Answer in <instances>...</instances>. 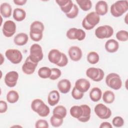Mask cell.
I'll return each mask as SVG.
<instances>
[{"instance_id":"obj_1","label":"cell","mask_w":128,"mask_h":128,"mask_svg":"<svg viewBox=\"0 0 128 128\" xmlns=\"http://www.w3.org/2000/svg\"><path fill=\"white\" fill-rule=\"evenodd\" d=\"M31 108L34 112H36L42 117L47 116L50 112L48 106L42 100L39 98L34 99L32 101Z\"/></svg>"},{"instance_id":"obj_2","label":"cell","mask_w":128,"mask_h":128,"mask_svg":"<svg viewBox=\"0 0 128 128\" xmlns=\"http://www.w3.org/2000/svg\"><path fill=\"white\" fill-rule=\"evenodd\" d=\"M128 10V2L125 0H118L110 6V13L116 18L122 16Z\"/></svg>"},{"instance_id":"obj_3","label":"cell","mask_w":128,"mask_h":128,"mask_svg":"<svg viewBox=\"0 0 128 128\" xmlns=\"http://www.w3.org/2000/svg\"><path fill=\"white\" fill-rule=\"evenodd\" d=\"M100 20V17L95 12H92L86 14L82 21V26L86 30L92 29Z\"/></svg>"},{"instance_id":"obj_4","label":"cell","mask_w":128,"mask_h":128,"mask_svg":"<svg viewBox=\"0 0 128 128\" xmlns=\"http://www.w3.org/2000/svg\"><path fill=\"white\" fill-rule=\"evenodd\" d=\"M106 83L108 87L114 90L120 89L122 86V81L120 76L114 72L107 75L106 78Z\"/></svg>"},{"instance_id":"obj_5","label":"cell","mask_w":128,"mask_h":128,"mask_svg":"<svg viewBox=\"0 0 128 128\" xmlns=\"http://www.w3.org/2000/svg\"><path fill=\"white\" fill-rule=\"evenodd\" d=\"M29 58L31 60L36 63H38L42 60L44 54L42 46L38 44H34L30 48Z\"/></svg>"},{"instance_id":"obj_6","label":"cell","mask_w":128,"mask_h":128,"mask_svg":"<svg viewBox=\"0 0 128 128\" xmlns=\"http://www.w3.org/2000/svg\"><path fill=\"white\" fill-rule=\"evenodd\" d=\"M113 34V28L111 26L108 25L100 26L95 30V35L100 39L109 38L111 37Z\"/></svg>"},{"instance_id":"obj_7","label":"cell","mask_w":128,"mask_h":128,"mask_svg":"<svg viewBox=\"0 0 128 128\" xmlns=\"http://www.w3.org/2000/svg\"><path fill=\"white\" fill-rule=\"evenodd\" d=\"M94 111L96 115L102 120L109 118L112 115L110 109L102 104H96L94 107Z\"/></svg>"},{"instance_id":"obj_8","label":"cell","mask_w":128,"mask_h":128,"mask_svg":"<svg viewBox=\"0 0 128 128\" xmlns=\"http://www.w3.org/2000/svg\"><path fill=\"white\" fill-rule=\"evenodd\" d=\"M86 76L94 82L101 81L104 77V73L102 70L100 68H90L86 70Z\"/></svg>"},{"instance_id":"obj_9","label":"cell","mask_w":128,"mask_h":128,"mask_svg":"<svg viewBox=\"0 0 128 128\" xmlns=\"http://www.w3.org/2000/svg\"><path fill=\"white\" fill-rule=\"evenodd\" d=\"M6 58L12 63L18 64L20 63L22 59V52L16 49H8L5 52Z\"/></svg>"},{"instance_id":"obj_10","label":"cell","mask_w":128,"mask_h":128,"mask_svg":"<svg viewBox=\"0 0 128 128\" xmlns=\"http://www.w3.org/2000/svg\"><path fill=\"white\" fill-rule=\"evenodd\" d=\"M66 37L71 40H82L86 38V32L82 29L72 28H70L66 32Z\"/></svg>"},{"instance_id":"obj_11","label":"cell","mask_w":128,"mask_h":128,"mask_svg":"<svg viewBox=\"0 0 128 128\" xmlns=\"http://www.w3.org/2000/svg\"><path fill=\"white\" fill-rule=\"evenodd\" d=\"M2 33L7 38L12 36L16 31V24L12 20H8L6 21L2 26Z\"/></svg>"},{"instance_id":"obj_12","label":"cell","mask_w":128,"mask_h":128,"mask_svg":"<svg viewBox=\"0 0 128 128\" xmlns=\"http://www.w3.org/2000/svg\"><path fill=\"white\" fill-rule=\"evenodd\" d=\"M18 78V74L16 71H10L4 76V82L10 87L13 88L16 84Z\"/></svg>"},{"instance_id":"obj_13","label":"cell","mask_w":128,"mask_h":128,"mask_svg":"<svg viewBox=\"0 0 128 128\" xmlns=\"http://www.w3.org/2000/svg\"><path fill=\"white\" fill-rule=\"evenodd\" d=\"M38 64V63L34 62L31 60L28 56L22 66V70L26 74H32L34 72Z\"/></svg>"},{"instance_id":"obj_14","label":"cell","mask_w":128,"mask_h":128,"mask_svg":"<svg viewBox=\"0 0 128 128\" xmlns=\"http://www.w3.org/2000/svg\"><path fill=\"white\" fill-rule=\"evenodd\" d=\"M68 54L70 58L74 62L80 60L82 55V50L77 46H70L68 50Z\"/></svg>"},{"instance_id":"obj_15","label":"cell","mask_w":128,"mask_h":128,"mask_svg":"<svg viewBox=\"0 0 128 128\" xmlns=\"http://www.w3.org/2000/svg\"><path fill=\"white\" fill-rule=\"evenodd\" d=\"M90 86V84L88 80L80 78L76 82L74 87L80 92L84 93L89 90Z\"/></svg>"},{"instance_id":"obj_16","label":"cell","mask_w":128,"mask_h":128,"mask_svg":"<svg viewBox=\"0 0 128 128\" xmlns=\"http://www.w3.org/2000/svg\"><path fill=\"white\" fill-rule=\"evenodd\" d=\"M56 2L60 6V10L66 14L71 10L74 6L71 0H56Z\"/></svg>"},{"instance_id":"obj_17","label":"cell","mask_w":128,"mask_h":128,"mask_svg":"<svg viewBox=\"0 0 128 128\" xmlns=\"http://www.w3.org/2000/svg\"><path fill=\"white\" fill-rule=\"evenodd\" d=\"M62 58V52L56 49L51 50L48 54V60L54 64H57Z\"/></svg>"},{"instance_id":"obj_18","label":"cell","mask_w":128,"mask_h":128,"mask_svg":"<svg viewBox=\"0 0 128 128\" xmlns=\"http://www.w3.org/2000/svg\"><path fill=\"white\" fill-rule=\"evenodd\" d=\"M96 12L98 16H104L108 11V6L106 2L100 0L97 2L95 6Z\"/></svg>"},{"instance_id":"obj_19","label":"cell","mask_w":128,"mask_h":128,"mask_svg":"<svg viewBox=\"0 0 128 128\" xmlns=\"http://www.w3.org/2000/svg\"><path fill=\"white\" fill-rule=\"evenodd\" d=\"M57 86L61 93L66 94L70 90L71 83L68 79H62L58 82Z\"/></svg>"},{"instance_id":"obj_20","label":"cell","mask_w":128,"mask_h":128,"mask_svg":"<svg viewBox=\"0 0 128 128\" xmlns=\"http://www.w3.org/2000/svg\"><path fill=\"white\" fill-rule=\"evenodd\" d=\"M104 48L108 52L114 53L118 50L119 48V44L114 39H110L106 42Z\"/></svg>"},{"instance_id":"obj_21","label":"cell","mask_w":128,"mask_h":128,"mask_svg":"<svg viewBox=\"0 0 128 128\" xmlns=\"http://www.w3.org/2000/svg\"><path fill=\"white\" fill-rule=\"evenodd\" d=\"M82 109V116L78 120L81 122H88L90 118L91 109L90 107L86 104L80 105Z\"/></svg>"},{"instance_id":"obj_22","label":"cell","mask_w":128,"mask_h":128,"mask_svg":"<svg viewBox=\"0 0 128 128\" xmlns=\"http://www.w3.org/2000/svg\"><path fill=\"white\" fill-rule=\"evenodd\" d=\"M60 99V94L58 91L53 90L50 92L48 96V102L50 106L56 105Z\"/></svg>"},{"instance_id":"obj_23","label":"cell","mask_w":128,"mask_h":128,"mask_svg":"<svg viewBox=\"0 0 128 128\" xmlns=\"http://www.w3.org/2000/svg\"><path fill=\"white\" fill-rule=\"evenodd\" d=\"M28 37L27 34L20 32L17 34L14 38V43L18 46H22L25 45L28 42Z\"/></svg>"},{"instance_id":"obj_24","label":"cell","mask_w":128,"mask_h":128,"mask_svg":"<svg viewBox=\"0 0 128 128\" xmlns=\"http://www.w3.org/2000/svg\"><path fill=\"white\" fill-rule=\"evenodd\" d=\"M12 8L11 6L7 2L2 3L0 6V12L4 18H8L11 16Z\"/></svg>"},{"instance_id":"obj_25","label":"cell","mask_w":128,"mask_h":128,"mask_svg":"<svg viewBox=\"0 0 128 128\" xmlns=\"http://www.w3.org/2000/svg\"><path fill=\"white\" fill-rule=\"evenodd\" d=\"M44 26L41 22L36 20L32 22L30 26V32L36 33H42Z\"/></svg>"},{"instance_id":"obj_26","label":"cell","mask_w":128,"mask_h":128,"mask_svg":"<svg viewBox=\"0 0 128 128\" xmlns=\"http://www.w3.org/2000/svg\"><path fill=\"white\" fill-rule=\"evenodd\" d=\"M102 96V90L98 87L93 88L90 91V100L94 102H96L99 101L100 100Z\"/></svg>"},{"instance_id":"obj_27","label":"cell","mask_w":128,"mask_h":128,"mask_svg":"<svg viewBox=\"0 0 128 128\" xmlns=\"http://www.w3.org/2000/svg\"><path fill=\"white\" fill-rule=\"evenodd\" d=\"M52 114L54 116L64 119L66 115L67 110L66 108L63 106H58L53 110Z\"/></svg>"},{"instance_id":"obj_28","label":"cell","mask_w":128,"mask_h":128,"mask_svg":"<svg viewBox=\"0 0 128 128\" xmlns=\"http://www.w3.org/2000/svg\"><path fill=\"white\" fill-rule=\"evenodd\" d=\"M13 18L17 22H22L24 20L26 17V12L25 10L20 8H16L13 12Z\"/></svg>"},{"instance_id":"obj_29","label":"cell","mask_w":128,"mask_h":128,"mask_svg":"<svg viewBox=\"0 0 128 128\" xmlns=\"http://www.w3.org/2000/svg\"><path fill=\"white\" fill-rule=\"evenodd\" d=\"M6 100L10 104H14L17 102L19 99V94L18 92L14 90L9 91L6 94Z\"/></svg>"},{"instance_id":"obj_30","label":"cell","mask_w":128,"mask_h":128,"mask_svg":"<svg viewBox=\"0 0 128 128\" xmlns=\"http://www.w3.org/2000/svg\"><path fill=\"white\" fill-rule=\"evenodd\" d=\"M103 101L106 104L112 103L115 99V95L114 93L111 90L105 91L102 96Z\"/></svg>"},{"instance_id":"obj_31","label":"cell","mask_w":128,"mask_h":128,"mask_svg":"<svg viewBox=\"0 0 128 128\" xmlns=\"http://www.w3.org/2000/svg\"><path fill=\"white\" fill-rule=\"evenodd\" d=\"M70 112L73 118L78 119L82 114V109L80 106H74L70 108Z\"/></svg>"},{"instance_id":"obj_32","label":"cell","mask_w":128,"mask_h":128,"mask_svg":"<svg viewBox=\"0 0 128 128\" xmlns=\"http://www.w3.org/2000/svg\"><path fill=\"white\" fill-rule=\"evenodd\" d=\"M77 4L84 11L90 10L92 6V3L90 0H76Z\"/></svg>"},{"instance_id":"obj_33","label":"cell","mask_w":128,"mask_h":128,"mask_svg":"<svg viewBox=\"0 0 128 128\" xmlns=\"http://www.w3.org/2000/svg\"><path fill=\"white\" fill-rule=\"evenodd\" d=\"M38 76L42 78H50L51 75V69L46 66L40 68L38 70Z\"/></svg>"},{"instance_id":"obj_34","label":"cell","mask_w":128,"mask_h":128,"mask_svg":"<svg viewBox=\"0 0 128 128\" xmlns=\"http://www.w3.org/2000/svg\"><path fill=\"white\" fill-rule=\"evenodd\" d=\"M99 60V55L95 52H90L87 56V60L90 64H96L98 62Z\"/></svg>"},{"instance_id":"obj_35","label":"cell","mask_w":128,"mask_h":128,"mask_svg":"<svg viewBox=\"0 0 128 128\" xmlns=\"http://www.w3.org/2000/svg\"><path fill=\"white\" fill-rule=\"evenodd\" d=\"M116 38L118 40L121 42H126L128 40V33L126 30H120L116 34Z\"/></svg>"},{"instance_id":"obj_36","label":"cell","mask_w":128,"mask_h":128,"mask_svg":"<svg viewBox=\"0 0 128 128\" xmlns=\"http://www.w3.org/2000/svg\"><path fill=\"white\" fill-rule=\"evenodd\" d=\"M64 122L63 118H58L54 115L50 118V122L52 126L54 127H59L62 126Z\"/></svg>"},{"instance_id":"obj_37","label":"cell","mask_w":128,"mask_h":128,"mask_svg":"<svg viewBox=\"0 0 128 128\" xmlns=\"http://www.w3.org/2000/svg\"><path fill=\"white\" fill-rule=\"evenodd\" d=\"M78 14V8L76 4H74L72 9L68 14H66V16L69 18H76Z\"/></svg>"},{"instance_id":"obj_38","label":"cell","mask_w":128,"mask_h":128,"mask_svg":"<svg viewBox=\"0 0 128 128\" xmlns=\"http://www.w3.org/2000/svg\"><path fill=\"white\" fill-rule=\"evenodd\" d=\"M62 74L60 70L57 68H52L51 69V75L50 78L51 80H56Z\"/></svg>"},{"instance_id":"obj_39","label":"cell","mask_w":128,"mask_h":128,"mask_svg":"<svg viewBox=\"0 0 128 128\" xmlns=\"http://www.w3.org/2000/svg\"><path fill=\"white\" fill-rule=\"evenodd\" d=\"M112 124L114 127L120 128L123 126L124 124V119L120 116H117L112 119Z\"/></svg>"},{"instance_id":"obj_40","label":"cell","mask_w":128,"mask_h":128,"mask_svg":"<svg viewBox=\"0 0 128 128\" xmlns=\"http://www.w3.org/2000/svg\"><path fill=\"white\" fill-rule=\"evenodd\" d=\"M84 93L78 90L75 87H74L71 93L72 98L76 100H79L82 98L84 96Z\"/></svg>"},{"instance_id":"obj_41","label":"cell","mask_w":128,"mask_h":128,"mask_svg":"<svg viewBox=\"0 0 128 128\" xmlns=\"http://www.w3.org/2000/svg\"><path fill=\"white\" fill-rule=\"evenodd\" d=\"M30 38L34 42H39L40 41L43 36L42 33H36L30 32Z\"/></svg>"},{"instance_id":"obj_42","label":"cell","mask_w":128,"mask_h":128,"mask_svg":"<svg viewBox=\"0 0 128 128\" xmlns=\"http://www.w3.org/2000/svg\"><path fill=\"white\" fill-rule=\"evenodd\" d=\"M35 127L36 128H48V124L44 120H38L36 122Z\"/></svg>"},{"instance_id":"obj_43","label":"cell","mask_w":128,"mask_h":128,"mask_svg":"<svg viewBox=\"0 0 128 128\" xmlns=\"http://www.w3.org/2000/svg\"><path fill=\"white\" fill-rule=\"evenodd\" d=\"M68 63V59L64 53L62 52L61 59L56 65L60 67H64L66 66Z\"/></svg>"},{"instance_id":"obj_44","label":"cell","mask_w":128,"mask_h":128,"mask_svg":"<svg viewBox=\"0 0 128 128\" xmlns=\"http://www.w3.org/2000/svg\"><path fill=\"white\" fill-rule=\"evenodd\" d=\"M8 110L7 103L4 100L0 101V112L1 114L4 113Z\"/></svg>"},{"instance_id":"obj_45","label":"cell","mask_w":128,"mask_h":128,"mask_svg":"<svg viewBox=\"0 0 128 128\" xmlns=\"http://www.w3.org/2000/svg\"><path fill=\"white\" fill-rule=\"evenodd\" d=\"M112 125L108 122H102L100 126V128H112Z\"/></svg>"},{"instance_id":"obj_46","label":"cell","mask_w":128,"mask_h":128,"mask_svg":"<svg viewBox=\"0 0 128 128\" xmlns=\"http://www.w3.org/2000/svg\"><path fill=\"white\" fill-rule=\"evenodd\" d=\"M26 2H27L26 0H14V2L16 5H18V6H23Z\"/></svg>"},{"instance_id":"obj_47","label":"cell","mask_w":128,"mask_h":128,"mask_svg":"<svg viewBox=\"0 0 128 128\" xmlns=\"http://www.w3.org/2000/svg\"><path fill=\"white\" fill-rule=\"evenodd\" d=\"M0 56H1V58H2V62H1V64H2V62H3V61L4 60H2V54H0Z\"/></svg>"}]
</instances>
